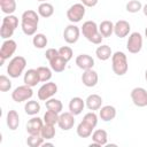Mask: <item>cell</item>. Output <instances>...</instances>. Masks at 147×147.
<instances>
[{
  "label": "cell",
  "instance_id": "1",
  "mask_svg": "<svg viewBox=\"0 0 147 147\" xmlns=\"http://www.w3.org/2000/svg\"><path fill=\"white\" fill-rule=\"evenodd\" d=\"M39 14L32 9H28L22 14L21 17V29L26 36H34L38 29Z\"/></svg>",
  "mask_w": 147,
  "mask_h": 147
},
{
  "label": "cell",
  "instance_id": "2",
  "mask_svg": "<svg viewBox=\"0 0 147 147\" xmlns=\"http://www.w3.org/2000/svg\"><path fill=\"white\" fill-rule=\"evenodd\" d=\"M83 36L92 44L94 45H101L103 37L101 36L99 31V25L94 21H86L83 23V26L80 29Z\"/></svg>",
  "mask_w": 147,
  "mask_h": 147
},
{
  "label": "cell",
  "instance_id": "3",
  "mask_svg": "<svg viewBox=\"0 0 147 147\" xmlns=\"http://www.w3.org/2000/svg\"><path fill=\"white\" fill-rule=\"evenodd\" d=\"M111 69L117 76H124L127 72L129 64L125 53L117 51L111 55Z\"/></svg>",
  "mask_w": 147,
  "mask_h": 147
},
{
  "label": "cell",
  "instance_id": "4",
  "mask_svg": "<svg viewBox=\"0 0 147 147\" xmlns=\"http://www.w3.org/2000/svg\"><path fill=\"white\" fill-rule=\"evenodd\" d=\"M18 26V18L10 14L7 15L2 18V23H1V28H0V37L6 40V39H10V37L14 34V31L16 30V28Z\"/></svg>",
  "mask_w": 147,
  "mask_h": 147
},
{
  "label": "cell",
  "instance_id": "5",
  "mask_svg": "<svg viewBox=\"0 0 147 147\" xmlns=\"http://www.w3.org/2000/svg\"><path fill=\"white\" fill-rule=\"evenodd\" d=\"M25 67H26V60H25V57L20 56V55L14 56L9 61V63L7 65V74L11 78H18L23 74Z\"/></svg>",
  "mask_w": 147,
  "mask_h": 147
},
{
  "label": "cell",
  "instance_id": "6",
  "mask_svg": "<svg viewBox=\"0 0 147 147\" xmlns=\"http://www.w3.org/2000/svg\"><path fill=\"white\" fill-rule=\"evenodd\" d=\"M32 95H33L32 87L29 86V85H25V84L21 85V86H17L11 92V99L17 103H21V102L30 100L32 98Z\"/></svg>",
  "mask_w": 147,
  "mask_h": 147
},
{
  "label": "cell",
  "instance_id": "7",
  "mask_svg": "<svg viewBox=\"0 0 147 147\" xmlns=\"http://www.w3.org/2000/svg\"><path fill=\"white\" fill-rule=\"evenodd\" d=\"M86 13V7L79 2V3H74L72 6L69 7L67 10V18L71 23H78L82 21V18L85 16Z\"/></svg>",
  "mask_w": 147,
  "mask_h": 147
},
{
  "label": "cell",
  "instance_id": "8",
  "mask_svg": "<svg viewBox=\"0 0 147 147\" xmlns=\"http://www.w3.org/2000/svg\"><path fill=\"white\" fill-rule=\"evenodd\" d=\"M17 49V44L13 39H6L3 40L1 48H0V65H3L5 61L14 55V53Z\"/></svg>",
  "mask_w": 147,
  "mask_h": 147
},
{
  "label": "cell",
  "instance_id": "9",
  "mask_svg": "<svg viewBox=\"0 0 147 147\" xmlns=\"http://www.w3.org/2000/svg\"><path fill=\"white\" fill-rule=\"evenodd\" d=\"M56 93H57V85L53 82H46L45 84H42L39 87V90L37 92V95H38L39 100L46 101V100L53 98Z\"/></svg>",
  "mask_w": 147,
  "mask_h": 147
},
{
  "label": "cell",
  "instance_id": "10",
  "mask_svg": "<svg viewBox=\"0 0 147 147\" xmlns=\"http://www.w3.org/2000/svg\"><path fill=\"white\" fill-rule=\"evenodd\" d=\"M142 48V36L139 32H132L126 42V49L131 54H138Z\"/></svg>",
  "mask_w": 147,
  "mask_h": 147
},
{
  "label": "cell",
  "instance_id": "11",
  "mask_svg": "<svg viewBox=\"0 0 147 147\" xmlns=\"http://www.w3.org/2000/svg\"><path fill=\"white\" fill-rule=\"evenodd\" d=\"M131 100L137 107H146L147 106V91L144 87H134L131 91Z\"/></svg>",
  "mask_w": 147,
  "mask_h": 147
},
{
  "label": "cell",
  "instance_id": "12",
  "mask_svg": "<svg viewBox=\"0 0 147 147\" xmlns=\"http://www.w3.org/2000/svg\"><path fill=\"white\" fill-rule=\"evenodd\" d=\"M80 29L75 25L74 23L67 25L64 28V31H63V38L65 40L67 44H76L79 39V36H80Z\"/></svg>",
  "mask_w": 147,
  "mask_h": 147
},
{
  "label": "cell",
  "instance_id": "13",
  "mask_svg": "<svg viewBox=\"0 0 147 147\" xmlns=\"http://www.w3.org/2000/svg\"><path fill=\"white\" fill-rule=\"evenodd\" d=\"M57 125L61 130L63 131H69L74 127L75 125V115L71 114L70 111H64V113H60L59 116V121H57Z\"/></svg>",
  "mask_w": 147,
  "mask_h": 147
},
{
  "label": "cell",
  "instance_id": "14",
  "mask_svg": "<svg viewBox=\"0 0 147 147\" xmlns=\"http://www.w3.org/2000/svg\"><path fill=\"white\" fill-rule=\"evenodd\" d=\"M99 82V76L98 72L93 69H87L84 70L83 75H82V83L86 86V87H94Z\"/></svg>",
  "mask_w": 147,
  "mask_h": 147
},
{
  "label": "cell",
  "instance_id": "15",
  "mask_svg": "<svg viewBox=\"0 0 147 147\" xmlns=\"http://www.w3.org/2000/svg\"><path fill=\"white\" fill-rule=\"evenodd\" d=\"M131 30V25L125 20H119L114 24V33L118 38H125L129 36Z\"/></svg>",
  "mask_w": 147,
  "mask_h": 147
},
{
  "label": "cell",
  "instance_id": "16",
  "mask_svg": "<svg viewBox=\"0 0 147 147\" xmlns=\"http://www.w3.org/2000/svg\"><path fill=\"white\" fill-rule=\"evenodd\" d=\"M44 124V119L40 117H32L26 123V132L29 134H40Z\"/></svg>",
  "mask_w": 147,
  "mask_h": 147
},
{
  "label": "cell",
  "instance_id": "17",
  "mask_svg": "<svg viewBox=\"0 0 147 147\" xmlns=\"http://www.w3.org/2000/svg\"><path fill=\"white\" fill-rule=\"evenodd\" d=\"M76 65L82 70L92 69L94 67V59L88 54H80L75 60Z\"/></svg>",
  "mask_w": 147,
  "mask_h": 147
},
{
  "label": "cell",
  "instance_id": "18",
  "mask_svg": "<svg viewBox=\"0 0 147 147\" xmlns=\"http://www.w3.org/2000/svg\"><path fill=\"white\" fill-rule=\"evenodd\" d=\"M85 101L79 98V96H74L70 101H69V111L71 114H74L75 116L82 114V111L84 110V107H85Z\"/></svg>",
  "mask_w": 147,
  "mask_h": 147
},
{
  "label": "cell",
  "instance_id": "19",
  "mask_svg": "<svg viewBox=\"0 0 147 147\" xmlns=\"http://www.w3.org/2000/svg\"><path fill=\"white\" fill-rule=\"evenodd\" d=\"M99 117L103 122H110L116 117V108L114 106L107 105L99 109Z\"/></svg>",
  "mask_w": 147,
  "mask_h": 147
},
{
  "label": "cell",
  "instance_id": "20",
  "mask_svg": "<svg viewBox=\"0 0 147 147\" xmlns=\"http://www.w3.org/2000/svg\"><path fill=\"white\" fill-rule=\"evenodd\" d=\"M85 105L91 111L99 110L102 107V98L99 94H90L85 100Z\"/></svg>",
  "mask_w": 147,
  "mask_h": 147
},
{
  "label": "cell",
  "instance_id": "21",
  "mask_svg": "<svg viewBox=\"0 0 147 147\" xmlns=\"http://www.w3.org/2000/svg\"><path fill=\"white\" fill-rule=\"evenodd\" d=\"M23 82L25 85H29L31 87L36 86L40 79H39V76H38V72H37V69H28L24 74V77H23Z\"/></svg>",
  "mask_w": 147,
  "mask_h": 147
},
{
  "label": "cell",
  "instance_id": "22",
  "mask_svg": "<svg viewBox=\"0 0 147 147\" xmlns=\"http://www.w3.org/2000/svg\"><path fill=\"white\" fill-rule=\"evenodd\" d=\"M6 123H7V126L9 127V130L11 131H15L18 129V125H20V115L16 110H9L7 113V117H6Z\"/></svg>",
  "mask_w": 147,
  "mask_h": 147
},
{
  "label": "cell",
  "instance_id": "23",
  "mask_svg": "<svg viewBox=\"0 0 147 147\" xmlns=\"http://www.w3.org/2000/svg\"><path fill=\"white\" fill-rule=\"evenodd\" d=\"M92 141L98 144L100 147L101 146H106L107 141H108V133H107V131L102 130V129H98V130L93 131V133H92Z\"/></svg>",
  "mask_w": 147,
  "mask_h": 147
},
{
  "label": "cell",
  "instance_id": "24",
  "mask_svg": "<svg viewBox=\"0 0 147 147\" xmlns=\"http://www.w3.org/2000/svg\"><path fill=\"white\" fill-rule=\"evenodd\" d=\"M67 63H68V61H65L60 54L56 57H54L53 60L49 61L51 69L53 71H55V72H62V71H64V69L67 68Z\"/></svg>",
  "mask_w": 147,
  "mask_h": 147
},
{
  "label": "cell",
  "instance_id": "25",
  "mask_svg": "<svg viewBox=\"0 0 147 147\" xmlns=\"http://www.w3.org/2000/svg\"><path fill=\"white\" fill-rule=\"evenodd\" d=\"M95 55L100 61H107L111 57L113 51H111L110 46H108V45H100L95 49Z\"/></svg>",
  "mask_w": 147,
  "mask_h": 147
},
{
  "label": "cell",
  "instance_id": "26",
  "mask_svg": "<svg viewBox=\"0 0 147 147\" xmlns=\"http://www.w3.org/2000/svg\"><path fill=\"white\" fill-rule=\"evenodd\" d=\"M93 130H94V127H92L91 125H88L87 123H85L84 121H82L77 125L76 132H77V136L80 137V138H88V137L92 136Z\"/></svg>",
  "mask_w": 147,
  "mask_h": 147
},
{
  "label": "cell",
  "instance_id": "27",
  "mask_svg": "<svg viewBox=\"0 0 147 147\" xmlns=\"http://www.w3.org/2000/svg\"><path fill=\"white\" fill-rule=\"evenodd\" d=\"M99 31L103 38H108L114 33V23L111 21L105 20L99 24Z\"/></svg>",
  "mask_w": 147,
  "mask_h": 147
},
{
  "label": "cell",
  "instance_id": "28",
  "mask_svg": "<svg viewBox=\"0 0 147 147\" xmlns=\"http://www.w3.org/2000/svg\"><path fill=\"white\" fill-rule=\"evenodd\" d=\"M37 11H38L39 16H41L44 18H48V17H51L54 14V7L49 2H41L38 6Z\"/></svg>",
  "mask_w": 147,
  "mask_h": 147
},
{
  "label": "cell",
  "instance_id": "29",
  "mask_svg": "<svg viewBox=\"0 0 147 147\" xmlns=\"http://www.w3.org/2000/svg\"><path fill=\"white\" fill-rule=\"evenodd\" d=\"M45 106L48 110H52V111H55V113H62V109H63V105L61 102V100L59 99H55V98H51L48 100L45 101Z\"/></svg>",
  "mask_w": 147,
  "mask_h": 147
},
{
  "label": "cell",
  "instance_id": "30",
  "mask_svg": "<svg viewBox=\"0 0 147 147\" xmlns=\"http://www.w3.org/2000/svg\"><path fill=\"white\" fill-rule=\"evenodd\" d=\"M24 110H25V114L30 116H34L40 111V103L36 100H28L24 106Z\"/></svg>",
  "mask_w": 147,
  "mask_h": 147
},
{
  "label": "cell",
  "instance_id": "31",
  "mask_svg": "<svg viewBox=\"0 0 147 147\" xmlns=\"http://www.w3.org/2000/svg\"><path fill=\"white\" fill-rule=\"evenodd\" d=\"M16 1L15 0H0V8L3 14L10 15L16 10Z\"/></svg>",
  "mask_w": 147,
  "mask_h": 147
},
{
  "label": "cell",
  "instance_id": "32",
  "mask_svg": "<svg viewBox=\"0 0 147 147\" xmlns=\"http://www.w3.org/2000/svg\"><path fill=\"white\" fill-rule=\"evenodd\" d=\"M47 42H48V39L47 37L44 34V33H36L32 38V44L36 48H39V49H42L47 46Z\"/></svg>",
  "mask_w": 147,
  "mask_h": 147
},
{
  "label": "cell",
  "instance_id": "33",
  "mask_svg": "<svg viewBox=\"0 0 147 147\" xmlns=\"http://www.w3.org/2000/svg\"><path fill=\"white\" fill-rule=\"evenodd\" d=\"M55 133H56L55 126L52 125V124H44V126H42V129H41V132H40L41 137H42L45 140H51V139H53V138L55 137Z\"/></svg>",
  "mask_w": 147,
  "mask_h": 147
},
{
  "label": "cell",
  "instance_id": "34",
  "mask_svg": "<svg viewBox=\"0 0 147 147\" xmlns=\"http://www.w3.org/2000/svg\"><path fill=\"white\" fill-rule=\"evenodd\" d=\"M37 72H38L40 82H42V83L49 82L51 78H52V75H53L52 74V69L47 68V67H38L37 68Z\"/></svg>",
  "mask_w": 147,
  "mask_h": 147
},
{
  "label": "cell",
  "instance_id": "35",
  "mask_svg": "<svg viewBox=\"0 0 147 147\" xmlns=\"http://www.w3.org/2000/svg\"><path fill=\"white\" fill-rule=\"evenodd\" d=\"M45 139L41 137V134H29L26 138V145L30 147H39L42 146Z\"/></svg>",
  "mask_w": 147,
  "mask_h": 147
},
{
  "label": "cell",
  "instance_id": "36",
  "mask_svg": "<svg viewBox=\"0 0 147 147\" xmlns=\"http://www.w3.org/2000/svg\"><path fill=\"white\" fill-rule=\"evenodd\" d=\"M59 116L60 114L59 113H55V111H52V110H48L44 114V123L45 124H52V125H55L57 124V121H59Z\"/></svg>",
  "mask_w": 147,
  "mask_h": 147
},
{
  "label": "cell",
  "instance_id": "37",
  "mask_svg": "<svg viewBox=\"0 0 147 147\" xmlns=\"http://www.w3.org/2000/svg\"><path fill=\"white\" fill-rule=\"evenodd\" d=\"M125 9H126V11H129L131 14H134V13H138V11L142 10V3L139 0H130L126 3Z\"/></svg>",
  "mask_w": 147,
  "mask_h": 147
},
{
  "label": "cell",
  "instance_id": "38",
  "mask_svg": "<svg viewBox=\"0 0 147 147\" xmlns=\"http://www.w3.org/2000/svg\"><path fill=\"white\" fill-rule=\"evenodd\" d=\"M83 121L85 123H87L88 125H91L92 127H95L96 124H98V115L94 111H90V113H87V114L84 115Z\"/></svg>",
  "mask_w": 147,
  "mask_h": 147
},
{
  "label": "cell",
  "instance_id": "39",
  "mask_svg": "<svg viewBox=\"0 0 147 147\" xmlns=\"http://www.w3.org/2000/svg\"><path fill=\"white\" fill-rule=\"evenodd\" d=\"M59 54L65 60V61H70L72 59V55H74V52L71 49V47L69 46H62L61 48H59Z\"/></svg>",
  "mask_w": 147,
  "mask_h": 147
},
{
  "label": "cell",
  "instance_id": "40",
  "mask_svg": "<svg viewBox=\"0 0 147 147\" xmlns=\"http://www.w3.org/2000/svg\"><path fill=\"white\" fill-rule=\"evenodd\" d=\"M11 88V82L9 79V77L1 75L0 76V91L1 92H7Z\"/></svg>",
  "mask_w": 147,
  "mask_h": 147
},
{
  "label": "cell",
  "instance_id": "41",
  "mask_svg": "<svg viewBox=\"0 0 147 147\" xmlns=\"http://www.w3.org/2000/svg\"><path fill=\"white\" fill-rule=\"evenodd\" d=\"M57 55H59V49H55V48H48L45 53V57L48 60V62L54 57H56Z\"/></svg>",
  "mask_w": 147,
  "mask_h": 147
},
{
  "label": "cell",
  "instance_id": "42",
  "mask_svg": "<svg viewBox=\"0 0 147 147\" xmlns=\"http://www.w3.org/2000/svg\"><path fill=\"white\" fill-rule=\"evenodd\" d=\"M98 1H99V0H82L80 2H82L85 7L92 8V7H94V6H96V5H98Z\"/></svg>",
  "mask_w": 147,
  "mask_h": 147
},
{
  "label": "cell",
  "instance_id": "43",
  "mask_svg": "<svg viewBox=\"0 0 147 147\" xmlns=\"http://www.w3.org/2000/svg\"><path fill=\"white\" fill-rule=\"evenodd\" d=\"M142 13H144V15L147 17V3L142 6Z\"/></svg>",
  "mask_w": 147,
  "mask_h": 147
},
{
  "label": "cell",
  "instance_id": "44",
  "mask_svg": "<svg viewBox=\"0 0 147 147\" xmlns=\"http://www.w3.org/2000/svg\"><path fill=\"white\" fill-rule=\"evenodd\" d=\"M42 146H54V145H53L52 142H45V141H44V144H42Z\"/></svg>",
  "mask_w": 147,
  "mask_h": 147
},
{
  "label": "cell",
  "instance_id": "45",
  "mask_svg": "<svg viewBox=\"0 0 147 147\" xmlns=\"http://www.w3.org/2000/svg\"><path fill=\"white\" fill-rule=\"evenodd\" d=\"M145 37H146V39H147V26H146V29H145Z\"/></svg>",
  "mask_w": 147,
  "mask_h": 147
},
{
  "label": "cell",
  "instance_id": "46",
  "mask_svg": "<svg viewBox=\"0 0 147 147\" xmlns=\"http://www.w3.org/2000/svg\"><path fill=\"white\" fill-rule=\"evenodd\" d=\"M145 79H146V82H147V70L145 71Z\"/></svg>",
  "mask_w": 147,
  "mask_h": 147
},
{
  "label": "cell",
  "instance_id": "47",
  "mask_svg": "<svg viewBox=\"0 0 147 147\" xmlns=\"http://www.w3.org/2000/svg\"><path fill=\"white\" fill-rule=\"evenodd\" d=\"M37 1H39V2H46V0H37Z\"/></svg>",
  "mask_w": 147,
  "mask_h": 147
},
{
  "label": "cell",
  "instance_id": "48",
  "mask_svg": "<svg viewBox=\"0 0 147 147\" xmlns=\"http://www.w3.org/2000/svg\"><path fill=\"white\" fill-rule=\"evenodd\" d=\"M79 1H82V0H79Z\"/></svg>",
  "mask_w": 147,
  "mask_h": 147
}]
</instances>
